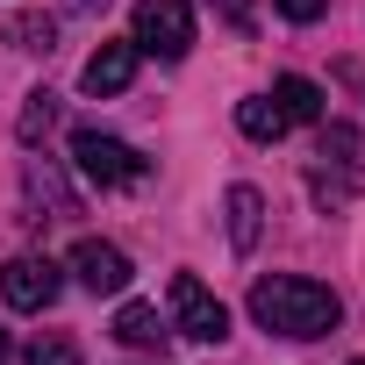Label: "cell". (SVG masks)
<instances>
[{
  "label": "cell",
  "instance_id": "1",
  "mask_svg": "<svg viewBox=\"0 0 365 365\" xmlns=\"http://www.w3.org/2000/svg\"><path fill=\"white\" fill-rule=\"evenodd\" d=\"M251 322L287 336V344H315L344 322V301L322 287V279H301V272H272L251 287Z\"/></svg>",
  "mask_w": 365,
  "mask_h": 365
},
{
  "label": "cell",
  "instance_id": "2",
  "mask_svg": "<svg viewBox=\"0 0 365 365\" xmlns=\"http://www.w3.org/2000/svg\"><path fill=\"white\" fill-rule=\"evenodd\" d=\"M72 165L93 179V187H143L150 179V158L143 150H129L122 136H108V129H72Z\"/></svg>",
  "mask_w": 365,
  "mask_h": 365
},
{
  "label": "cell",
  "instance_id": "3",
  "mask_svg": "<svg viewBox=\"0 0 365 365\" xmlns=\"http://www.w3.org/2000/svg\"><path fill=\"white\" fill-rule=\"evenodd\" d=\"M129 43L150 51V58H165V65H179L194 51V8H187V0H136V36Z\"/></svg>",
  "mask_w": 365,
  "mask_h": 365
},
{
  "label": "cell",
  "instance_id": "4",
  "mask_svg": "<svg viewBox=\"0 0 365 365\" xmlns=\"http://www.w3.org/2000/svg\"><path fill=\"white\" fill-rule=\"evenodd\" d=\"M172 322L187 329V336H201V344H222V336H230V308H222L194 272H179V279H172Z\"/></svg>",
  "mask_w": 365,
  "mask_h": 365
},
{
  "label": "cell",
  "instance_id": "5",
  "mask_svg": "<svg viewBox=\"0 0 365 365\" xmlns=\"http://www.w3.org/2000/svg\"><path fill=\"white\" fill-rule=\"evenodd\" d=\"M72 279L86 294H122L129 287V251L122 244H101V237H79L72 244Z\"/></svg>",
  "mask_w": 365,
  "mask_h": 365
},
{
  "label": "cell",
  "instance_id": "6",
  "mask_svg": "<svg viewBox=\"0 0 365 365\" xmlns=\"http://www.w3.org/2000/svg\"><path fill=\"white\" fill-rule=\"evenodd\" d=\"M0 294H8L15 315H43L58 301V265L51 258H15L8 272H0Z\"/></svg>",
  "mask_w": 365,
  "mask_h": 365
},
{
  "label": "cell",
  "instance_id": "7",
  "mask_svg": "<svg viewBox=\"0 0 365 365\" xmlns=\"http://www.w3.org/2000/svg\"><path fill=\"white\" fill-rule=\"evenodd\" d=\"M22 194H29V208L79 215V194H72V179H65V165H58V158H29V165H22ZM51 215H43V222H51Z\"/></svg>",
  "mask_w": 365,
  "mask_h": 365
},
{
  "label": "cell",
  "instance_id": "8",
  "mask_svg": "<svg viewBox=\"0 0 365 365\" xmlns=\"http://www.w3.org/2000/svg\"><path fill=\"white\" fill-rule=\"evenodd\" d=\"M136 58H143L136 43H101V51L86 58V72H79V79H86V93H93V101H108V93H122V86L136 79Z\"/></svg>",
  "mask_w": 365,
  "mask_h": 365
},
{
  "label": "cell",
  "instance_id": "9",
  "mask_svg": "<svg viewBox=\"0 0 365 365\" xmlns=\"http://www.w3.org/2000/svg\"><path fill=\"white\" fill-rule=\"evenodd\" d=\"M258 230H265V194L258 187H230V244L244 258L258 251Z\"/></svg>",
  "mask_w": 365,
  "mask_h": 365
},
{
  "label": "cell",
  "instance_id": "10",
  "mask_svg": "<svg viewBox=\"0 0 365 365\" xmlns=\"http://www.w3.org/2000/svg\"><path fill=\"white\" fill-rule=\"evenodd\" d=\"M237 129H244L251 143H279L294 122L279 115V101H272V93H251V101H237Z\"/></svg>",
  "mask_w": 365,
  "mask_h": 365
},
{
  "label": "cell",
  "instance_id": "11",
  "mask_svg": "<svg viewBox=\"0 0 365 365\" xmlns=\"http://www.w3.org/2000/svg\"><path fill=\"white\" fill-rule=\"evenodd\" d=\"M115 336H122L129 351H165V315H158L150 301H129V308L115 315Z\"/></svg>",
  "mask_w": 365,
  "mask_h": 365
},
{
  "label": "cell",
  "instance_id": "12",
  "mask_svg": "<svg viewBox=\"0 0 365 365\" xmlns=\"http://www.w3.org/2000/svg\"><path fill=\"white\" fill-rule=\"evenodd\" d=\"M8 43L29 51V58H51V51H58V22H51L43 8H22V15H8Z\"/></svg>",
  "mask_w": 365,
  "mask_h": 365
},
{
  "label": "cell",
  "instance_id": "13",
  "mask_svg": "<svg viewBox=\"0 0 365 365\" xmlns=\"http://www.w3.org/2000/svg\"><path fill=\"white\" fill-rule=\"evenodd\" d=\"M272 101H279V115H287V122H322V86H315V79H301V72H287V79L272 86Z\"/></svg>",
  "mask_w": 365,
  "mask_h": 365
},
{
  "label": "cell",
  "instance_id": "14",
  "mask_svg": "<svg viewBox=\"0 0 365 365\" xmlns=\"http://www.w3.org/2000/svg\"><path fill=\"white\" fill-rule=\"evenodd\" d=\"M51 129H58V93H51V86H36V93L22 101V122H15V136H22V150H36Z\"/></svg>",
  "mask_w": 365,
  "mask_h": 365
},
{
  "label": "cell",
  "instance_id": "15",
  "mask_svg": "<svg viewBox=\"0 0 365 365\" xmlns=\"http://www.w3.org/2000/svg\"><path fill=\"white\" fill-rule=\"evenodd\" d=\"M29 365H79V344L72 336H36L29 344Z\"/></svg>",
  "mask_w": 365,
  "mask_h": 365
},
{
  "label": "cell",
  "instance_id": "16",
  "mask_svg": "<svg viewBox=\"0 0 365 365\" xmlns=\"http://www.w3.org/2000/svg\"><path fill=\"white\" fill-rule=\"evenodd\" d=\"M351 150H358V136H351L344 122H322V158H336V165H351Z\"/></svg>",
  "mask_w": 365,
  "mask_h": 365
},
{
  "label": "cell",
  "instance_id": "17",
  "mask_svg": "<svg viewBox=\"0 0 365 365\" xmlns=\"http://www.w3.org/2000/svg\"><path fill=\"white\" fill-rule=\"evenodd\" d=\"M272 8H279V15H287V22H315V15H322V8H329V0H272Z\"/></svg>",
  "mask_w": 365,
  "mask_h": 365
},
{
  "label": "cell",
  "instance_id": "18",
  "mask_svg": "<svg viewBox=\"0 0 365 365\" xmlns=\"http://www.w3.org/2000/svg\"><path fill=\"white\" fill-rule=\"evenodd\" d=\"M215 8H222L230 29H251V22H258V15H251V0H215Z\"/></svg>",
  "mask_w": 365,
  "mask_h": 365
},
{
  "label": "cell",
  "instance_id": "19",
  "mask_svg": "<svg viewBox=\"0 0 365 365\" xmlns=\"http://www.w3.org/2000/svg\"><path fill=\"white\" fill-rule=\"evenodd\" d=\"M65 8H72V15H101V8H108V0H65Z\"/></svg>",
  "mask_w": 365,
  "mask_h": 365
},
{
  "label": "cell",
  "instance_id": "20",
  "mask_svg": "<svg viewBox=\"0 0 365 365\" xmlns=\"http://www.w3.org/2000/svg\"><path fill=\"white\" fill-rule=\"evenodd\" d=\"M0 365H8V329H0Z\"/></svg>",
  "mask_w": 365,
  "mask_h": 365
},
{
  "label": "cell",
  "instance_id": "21",
  "mask_svg": "<svg viewBox=\"0 0 365 365\" xmlns=\"http://www.w3.org/2000/svg\"><path fill=\"white\" fill-rule=\"evenodd\" d=\"M351 365H365V358H351Z\"/></svg>",
  "mask_w": 365,
  "mask_h": 365
}]
</instances>
